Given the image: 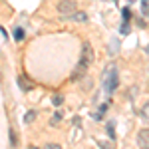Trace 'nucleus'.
I'll list each match as a JSON object with an SVG mask.
<instances>
[{
    "label": "nucleus",
    "instance_id": "7",
    "mask_svg": "<svg viewBox=\"0 0 149 149\" xmlns=\"http://www.w3.org/2000/svg\"><path fill=\"white\" fill-rule=\"evenodd\" d=\"M14 38H16L18 42H20V40L24 38V30H22V28H18V30H14Z\"/></svg>",
    "mask_w": 149,
    "mask_h": 149
},
{
    "label": "nucleus",
    "instance_id": "15",
    "mask_svg": "<svg viewBox=\"0 0 149 149\" xmlns=\"http://www.w3.org/2000/svg\"><path fill=\"white\" fill-rule=\"evenodd\" d=\"M123 20H129V10H123Z\"/></svg>",
    "mask_w": 149,
    "mask_h": 149
},
{
    "label": "nucleus",
    "instance_id": "13",
    "mask_svg": "<svg viewBox=\"0 0 149 149\" xmlns=\"http://www.w3.org/2000/svg\"><path fill=\"white\" fill-rule=\"evenodd\" d=\"M107 133L113 137V123H109V125H107Z\"/></svg>",
    "mask_w": 149,
    "mask_h": 149
},
{
    "label": "nucleus",
    "instance_id": "6",
    "mask_svg": "<svg viewBox=\"0 0 149 149\" xmlns=\"http://www.w3.org/2000/svg\"><path fill=\"white\" fill-rule=\"evenodd\" d=\"M18 84H20V88H22V90H30V88H32V84H28V81H26V78H20V80H18Z\"/></svg>",
    "mask_w": 149,
    "mask_h": 149
},
{
    "label": "nucleus",
    "instance_id": "4",
    "mask_svg": "<svg viewBox=\"0 0 149 149\" xmlns=\"http://www.w3.org/2000/svg\"><path fill=\"white\" fill-rule=\"evenodd\" d=\"M137 145L141 149H149V131L147 129H143L141 133H139V137H137Z\"/></svg>",
    "mask_w": 149,
    "mask_h": 149
},
{
    "label": "nucleus",
    "instance_id": "3",
    "mask_svg": "<svg viewBox=\"0 0 149 149\" xmlns=\"http://www.w3.org/2000/svg\"><path fill=\"white\" fill-rule=\"evenodd\" d=\"M117 84H119V80H117V70L111 68L109 70V78H107V81H105V90H107V93H113L115 88H117Z\"/></svg>",
    "mask_w": 149,
    "mask_h": 149
},
{
    "label": "nucleus",
    "instance_id": "16",
    "mask_svg": "<svg viewBox=\"0 0 149 149\" xmlns=\"http://www.w3.org/2000/svg\"><path fill=\"white\" fill-rule=\"evenodd\" d=\"M30 149H38V147H30Z\"/></svg>",
    "mask_w": 149,
    "mask_h": 149
},
{
    "label": "nucleus",
    "instance_id": "1",
    "mask_svg": "<svg viewBox=\"0 0 149 149\" xmlns=\"http://www.w3.org/2000/svg\"><path fill=\"white\" fill-rule=\"evenodd\" d=\"M90 64H93V48L90 44H84V50H81V58H80V70L76 72L78 76H81L86 70L90 68Z\"/></svg>",
    "mask_w": 149,
    "mask_h": 149
},
{
    "label": "nucleus",
    "instance_id": "5",
    "mask_svg": "<svg viewBox=\"0 0 149 149\" xmlns=\"http://www.w3.org/2000/svg\"><path fill=\"white\" fill-rule=\"evenodd\" d=\"M72 20H76V22H88V14L86 12H74L72 14Z\"/></svg>",
    "mask_w": 149,
    "mask_h": 149
},
{
    "label": "nucleus",
    "instance_id": "9",
    "mask_svg": "<svg viewBox=\"0 0 149 149\" xmlns=\"http://www.w3.org/2000/svg\"><path fill=\"white\" fill-rule=\"evenodd\" d=\"M62 117H64V113H62V111H58V113H56V117L52 119V125H56V123L60 121V119H62Z\"/></svg>",
    "mask_w": 149,
    "mask_h": 149
},
{
    "label": "nucleus",
    "instance_id": "12",
    "mask_svg": "<svg viewBox=\"0 0 149 149\" xmlns=\"http://www.w3.org/2000/svg\"><path fill=\"white\" fill-rule=\"evenodd\" d=\"M141 4H143V14L147 16V0H141Z\"/></svg>",
    "mask_w": 149,
    "mask_h": 149
},
{
    "label": "nucleus",
    "instance_id": "8",
    "mask_svg": "<svg viewBox=\"0 0 149 149\" xmlns=\"http://www.w3.org/2000/svg\"><path fill=\"white\" fill-rule=\"evenodd\" d=\"M52 102H54V105H60V103L64 102V97H62V95H60V93H56V95H54V97H52Z\"/></svg>",
    "mask_w": 149,
    "mask_h": 149
},
{
    "label": "nucleus",
    "instance_id": "11",
    "mask_svg": "<svg viewBox=\"0 0 149 149\" xmlns=\"http://www.w3.org/2000/svg\"><path fill=\"white\" fill-rule=\"evenodd\" d=\"M46 149H62V147H60L58 143H48V145H46Z\"/></svg>",
    "mask_w": 149,
    "mask_h": 149
},
{
    "label": "nucleus",
    "instance_id": "2",
    "mask_svg": "<svg viewBox=\"0 0 149 149\" xmlns=\"http://www.w3.org/2000/svg\"><path fill=\"white\" fill-rule=\"evenodd\" d=\"M76 10H78V4H76L74 0H62V2L58 4V12H60L62 16H72Z\"/></svg>",
    "mask_w": 149,
    "mask_h": 149
},
{
    "label": "nucleus",
    "instance_id": "10",
    "mask_svg": "<svg viewBox=\"0 0 149 149\" xmlns=\"http://www.w3.org/2000/svg\"><path fill=\"white\" fill-rule=\"evenodd\" d=\"M32 119H34V113H32V111H30V113H26V117H24V121H26V123H28V121H32Z\"/></svg>",
    "mask_w": 149,
    "mask_h": 149
},
{
    "label": "nucleus",
    "instance_id": "14",
    "mask_svg": "<svg viewBox=\"0 0 149 149\" xmlns=\"http://www.w3.org/2000/svg\"><path fill=\"white\" fill-rule=\"evenodd\" d=\"M10 141H12V145H16V135H14V131H10Z\"/></svg>",
    "mask_w": 149,
    "mask_h": 149
}]
</instances>
